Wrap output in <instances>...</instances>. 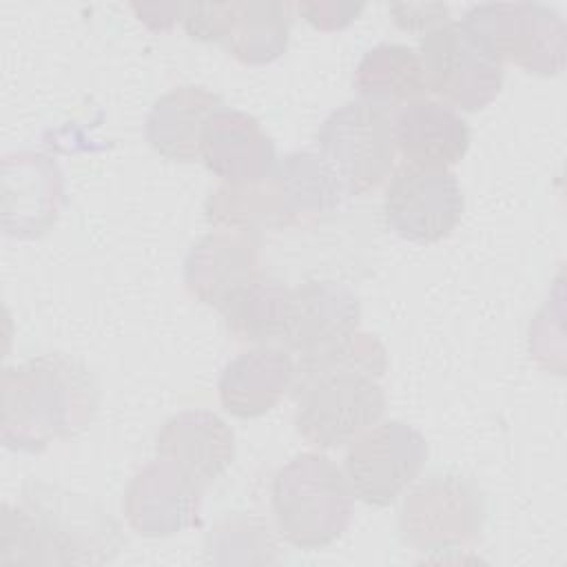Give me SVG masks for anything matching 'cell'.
<instances>
[{
    "label": "cell",
    "mask_w": 567,
    "mask_h": 567,
    "mask_svg": "<svg viewBox=\"0 0 567 567\" xmlns=\"http://www.w3.org/2000/svg\"><path fill=\"white\" fill-rule=\"evenodd\" d=\"M388 370L381 341L354 332L343 346L317 359L295 361V427L315 447L352 443L385 414L379 379Z\"/></svg>",
    "instance_id": "cell-1"
},
{
    "label": "cell",
    "mask_w": 567,
    "mask_h": 567,
    "mask_svg": "<svg viewBox=\"0 0 567 567\" xmlns=\"http://www.w3.org/2000/svg\"><path fill=\"white\" fill-rule=\"evenodd\" d=\"M100 403L97 381L71 354L47 352L2 372L0 439L9 450L42 452L86 430Z\"/></svg>",
    "instance_id": "cell-2"
},
{
    "label": "cell",
    "mask_w": 567,
    "mask_h": 567,
    "mask_svg": "<svg viewBox=\"0 0 567 567\" xmlns=\"http://www.w3.org/2000/svg\"><path fill=\"white\" fill-rule=\"evenodd\" d=\"M352 489L323 454L303 452L272 478V516L284 540L299 549H323L350 525Z\"/></svg>",
    "instance_id": "cell-3"
},
{
    "label": "cell",
    "mask_w": 567,
    "mask_h": 567,
    "mask_svg": "<svg viewBox=\"0 0 567 567\" xmlns=\"http://www.w3.org/2000/svg\"><path fill=\"white\" fill-rule=\"evenodd\" d=\"M487 518V501L474 478L436 470L421 478L403 498L399 534L425 554H441L478 540Z\"/></svg>",
    "instance_id": "cell-4"
},
{
    "label": "cell",
    "mask_w": 567,
    "mask_h": 567,
    "mask_svg": "<svg viewBox=\"0 0 567 567\" xmlns=\"http://www.w3.org/2000/svg\"><path fill=\"white\" fill-rule=\"evenodd\" d=\"M461 24L503 64L549 78L565 69L567 27L560 13L540 2H485L472 7Z\"/></svg>",
    "instance_id": "cell-5"
},
{
    "label": "cell",
    "mask_w": 567,
    "mask_h": 567,
    "mask_svg": "<svg viewBox=\"0 0 567 567\" xmlns=\"http://www.w3.org/2000/svg\"><path fill=\"white\" fill-rule=\"evenodd\" d=\"M317 148L348 197L379 186L394 166V128L388 106L352 100L332 111L317 131Z\"/></svg>",
    "instance_id": "cell-6"
},
{
    "label": "cell",
    "mask_w": 567,
    "mask_h": 567,
    "mask_svg": "<svg viewBox=\"0 0 567 567\" xmlns=\"http://www.w3.org/2000/svg\"><path fill=\"white\" fill-rule=\"evenodd\" d=\"M22 503L42 525L58 565H102L124 547V536L115 518L84 494L27 481Z\"/></svg>",
    "instance_id": "cell-7"
},
{
    "label": "cell",
    "mask_w": 567,
    "mask_h": 567,
    "mask_svg": "<svg viewBox=\"0 0 567 567\" xmlns=\"http://www.w3.org/2000/svg\"><path fill=\"white\" fill-rule=\"evenodd\" d=\"M427 91L461 111H481L503 89V64L458 22L423 33L419 44Z\"/></svg>",
    "instance_id": "cell-8"
},
{
    "label": "cell",
    "mask_w": 567,
    "mask_h": 567,
    "mask_svg": "<svg viewBox=\"0 0 567 567\" xmlns=\"http://www.w3.org/2000/svg\"><path fill=\"white\" fill-rule=\"evenodd\" d=\"M425 458V436L412 425L392 419L374 423L350 443L343 474L354 498L372 507H388L416 481Z\"/></svg>",
    "instance_id": "cell-9"
},
{
    "label": "cell",
    "mask_w": 567,
    "mask_h": 567,
    "mask_svg": "<svg viewBox=\"0 0 567 567\" xmlns=\"http://www.w3.org/2000/svg\"><path fill=\"white\" fill-rule=\"evenodd\" d=\"M463 208L465 197L452 171L414 164L394 171L383 197L388 228L414 244H436L452 235Z\"/></svg>",
    "instance_id": "cell-10"
},
{
    "label": "cell",
    "mask_w": 567,
    "mask_h": 567,
    "mask_svg": "<svg viewBox=\"0 0 567 567\" xmlns=\"http://www.w3.org/2000/svg\"><path fill=\"white\" fill-rule=\"evenodd\" d=\"M359 319L361 303L350 286L332 279H308L290 288L281 346L297 354V361L317 359L343 346L357 332Z\"/></svg>",
    "instance_id": "cell-11"
},
{
    "label": "cell",
    "mask_w": 567,
    "mask_h": 567,
    "mask_svg": "<svg viewBox=\"0 0 567 567\" xmlns=\"http://www.w3.org/2000/svg\"><path fill=\"white\" fill-rule=\"evenodd\" d=\"M204 492L177 467L157 458L128 481L122 509L126 523L140 536L166 538L202 525Z\"/></svg>",
    "instance_id": "cell-12"
},
{
    "label": "cell",
    "mask_w": 567,
    "mask_h": 567,
    "mask_svg": "<svg viewBox=\"0 0 567 567\" xmlns=\"http://www.w3.org/2000/svg\"><path fill=\"white\" fill-rule=\"evenodd\" d=\"M64 182L58 164L42 153L20 151L2 162V226L9 237H40L58 219Z\"/></svg>",
    "instance_id": "cell-13"
},
{
    "label": "cell",
    "mask_w": 567,
    "mask_h": 567,
    "mask_svg": "<svg viewBox=\"0 0 567 567\" xmlns=\"http://www.w3.org/2000/svg\"><path fill=\"white\" fill-rule=\"evenodd\" d=\"M259 252V230L217 228L190 246L184 284L193 297L219 310L237 288L261 272Z\"/></svg>",
    "instance_id": "cell-14"
},
{
    "label": "cell",
    "mask_w": 567,
    "mask_h": 567,
    "mask_svg": "<svg viewBox=\"0 0 567 567\" xmlns=\"http://www.w3.org/2000/svg\"><path fill=\"white\" fill-rule=\"evenodd\" d=\"M155 452L157 458L171 463L206 489L233 463L235 434L210 410H182L159 427Z\"/></svg>",
    "instance_id": "cell-15"
},
{
    "label": "cell",
    "mask_w": 567,
    "mask_h": 567,
    "mask_svg": "<svg viewBox=\"0 0 567 567\" xmlns=\"http://www.w3.org/2000/svg\"><path fill=\"white\" fill-rule=\"evenodd\" d=\"M202 162L224 184L266 179L277 164L275 142L259 120L237 109H217L202 133Z\"/></svg>",
    "instance_id": "cell-16"
},
{
    "label": "cell",
    "mask_w": 567,
    "mask_h": 567,
    "mask_svg": "<svg viewBox=\"0 0 567 567\" xmlns=\"http://www.w3.org/2000/svg\"><path fill=\"white\" fill-rule=\"evenodd\" d=\"M394 146L408 164L450 168L470 148V126L461 113L439 100H412L392 115Z\"/></svg>",
    "instance_id": "cell-17"
},
{
    "label": "cell",
    "mask_w": 567,
    "mask_h": 567,
    "mask_svg": "<svg viewBox=\"0 0 567 567\" xmlns=\"http://www.w3.org/2000/svg\"><path fill=\"white\" fill-rule=\"evenodd\" d=\"M295 383V359L277 346H257L230 359L217 381L221 408L237 419L270 412Z\"/></svg>",
    "instance_id": "cell-18"
},
{
    "label": "cell",
    "mask_w": 567,
    "mask_h": 567,
    "mask_svg": "<svg viewBox=\"0 0 567 567\" xmlns=\"http://www.w3.org/2000/svg\"><path fill=\"white\" fill-rule=\"evenodd\" d=\"M221 106V97L204 86H177L153 102L144 126L146 142L166 159L195 162L202 155L204 126Z\"/></svg>",
    "instance_id": "cell-19"
},
{
    "label": "cell",
    "mask_w": 567,
    "mask_h": 567,
    "mask_svg": "<svg viewBox=\"0 0 567 567\" xmlns=\"http://www.w3.org/2000/svg\"><path fill=\"white\" fill-rule=\"evenodd\" d=\"M352 84L361 100L381 106L405 104L427 93L419 51L396 42H381L368 49L354 69Z\"/></svg>",
    "instance_id": "cell-20"
},
{
    "label": "cell",
    "mask_w": 567,
    "mask_h": 567,
    "mask_svg": "<svg viewBox=\"0 0 567 567\" xmlns=\"http://www.w3.org/2000/svg\"><path fill=\"white\" fill-rule=\"evenodd\" d=\"M288 224L315 219L334 210L348 195L319 153L295 151L284 155L272 171Z\"/></svg>",
    "instance_id": "cell-21"
},
{
    "label": "cell",
    "mask_w": 567,
    "mask_h": 567,
    "mask_svg": "<svg viewBox=\"0 0 567 567\" xmlns=\"http://www.w3.org/2000/svg\"><path fill=\"white\" fill-rule=\"evenodd\" d=\"M295 4L281 0H233L226 51L241 64H270L286 53Z\"/></svg>",
    "instance_id": "cell-22"
},
{
    "label": "cell",
    "mask_w": 567,
    "mask_h": 567,
    "mask_svg": "<svg viewBox=\"0 0 567 567\" xmlns=\"http://www.w3.org/2000/svg\"><path fill=\"white\" fill-rule=\"evenodd\" d=\"M290 288L264 272L237 288L219 308L228 332L237 341L257 346L281 343L288 317Z\"/></svg>",
    "instance_id": "cell-23"
},
{
    "label": "cell",
    "mask_w": 567,
    "mask_h": 567,
    "mask_svg": "<svg viewBox=\"0 0 567 567\" xmlns=\"http://www.w3.org/2000/svg\"><path fill=\"white\" fill-rule=\"evenodd\" d=\"M204 217L217 228H250L288 224L272 173L252 184H224L204 202Z\"/></svg>",
    "instance_id": "cell-24"
},
{
    "label": "cell",
    "mask_w": 567,
    "mask_h": 567,
    "mask_svg": "<svg viewBox=\"0 0 567 567\" xmlns=\"http://www.w3.org/2000/svg\"><path fill=\"white\" fill-rule=\"evenodd\" d=\"M275 549L268 523L252 514L228 516L206 536V551L213 563H275Z\"/></svg>",
    "instance_id": "cell-25"
},
{
    "label": "cell",
    "mask_w": 567,
    "mask_h": 567,
    "mask_svg": "<svg viewBox=\"0 0 567 567\" xmlns=\"http://www.w3.org/2000/svg\"><path fill=\"white\" fill-rule=\"evenodd\" d=\"M0 565H58L42 525L24 503L2 505Z\"/></svg>",
    "instance_id": "cell-26"
},
{
    "label": "cell",
    "mask_w": 567,
    "mask_h": 567,
    "mask_svg": "<svg viewBox=\"0 0 567 567\" xmlns=\"http://www.w3.org/2000/svg\"><path fill=\"white\" fill-rule=\"evenodd\" d=\"M295 9L317 31H341L361 16L365 4L341 2V0H319V2H297Z\"/></svg>",
    "instance_id": "cell-27"
},
{
    "label": "cell",
    "mask_w": 567,
    "mask_h": 567,
    "mask_svg": "<svg viewBox=\"0 0 567 567\" xmlns=\"http://www.w3.org/2000/svg\"><path fill=\"white\" fill-rule=\"evenodd\" d=\"M390 16L394 24L403 31L412 33H427L441 24L447 22L450 9L441 2H421V4H410V2H396L390 4Z\"/></svg>",
    "instance_id": "cell-28"
},
{
    "label": "cell",
    "mask_w": 567,
    "mask_h": 567,
    "mask_svg": "<svg viewBox=\"0 0 567 567\" xmlns=\"http://www.w3.org/2000/svg\"><path fill=\"white\" fill-rule=\"evenodd\" d=\"M131 9L137 13L140 22L146 24L153 31H166L177 20H182L186 2H159V4H131Z\"/></svg>",
    "instance_id": "cell-29"
}]
</instances>
